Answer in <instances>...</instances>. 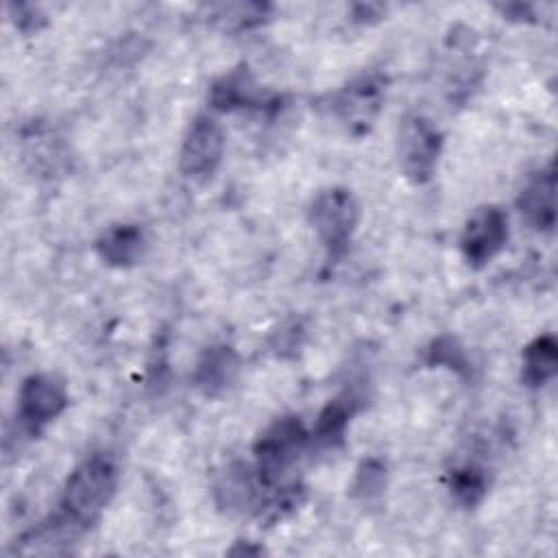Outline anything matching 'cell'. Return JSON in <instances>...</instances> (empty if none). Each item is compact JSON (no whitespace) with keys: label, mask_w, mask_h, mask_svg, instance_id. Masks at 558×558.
<instances>
[{"label":"cell","mask_w":558,"mask_h":558,"mask_svg":"<svg viewBox=\"0 0 558 558\" xmlns=\"http://www.w3.org/2000/svg\"><path fill=\"white\" fill-rule=\"evenodd\" d=\"M118 488V464L109 453H92L68 475L61 493V517L87 530L111 504Z\"/></svg>","instance_id":"cell-1"},{"label":"cell","mask_w":558,"mask_h":558,"mask_svg":"<svg viewBox=\"0 0 558 558\" xmlns=\"http://www.w3.org/2000/svg\"><path fill=\"white\" fill-rule=\"evenodd\" d=\"M310 445V432L299 416H281L255 440V475L262 488H275Z\"/></svg>","instance_id":"cell-2"},{"label":"cell","mask_w":558,"mask_h":558,"mask_svg":"<svg viewBox=\"0 0 558 558\" xmlns=\"http://www.w3.org/2000/svg\"><path fill=\"white\" fill-rule=\"evenodd\" d=\"M360 216V201L349 187L340 185L320 190L307 209L310 225L329 257H340L347 251Z\"/></svg>","instance_id":"cell-3"},{"label":"cell","mask_w":558,"mask_h":558,"mask_svg":"<svg viewBox=\"0 0 558 558\" xmlns=\"http://www.w3.org/2000/svg\"><path fill=\"white\" fill-rule=\"evenodd\" d=\"M440 150L442 135L429 118H425L423 113H410L401 120L397 135V155L405 179L416 185L432 181Z\"/></svg>","instance_id":"cell-4"},{"label":"cell","mask_w":558,"mask_h":558,"mask_svg":"<svg viewBox=\"0 0 558 558\" xmlns=\"http://www.w3.org/2000/svg\"><path fill=\"white\" fill-rule=\"evenodd\" d=\"M225 157V131L209 116H196L179 150V170L185 179L205 183L220 168Z\"/></svg>","instance_id":"cell-5"},{"label":"cell","mask_w":558,"mask_h":558,"mask_svg":"<svg viewBox=\"0 0 558 558\" xmlns=\"http://www.w3.org/2000/svg\"><path fill=\"white\" fill-rule=\"evenodd\" d=\"M65 384L50 373L28 375L17 395V421L28 436H37L68 408Z\"/></svg>","instance_id":"cell-6"},{"label":"cell","mask_w":558,"mask_h":558,"mask_svg":"<svg viewBox=\"0 0 558 558\" xmlns=\"http://www.w3.org/2000/svg\"><path fill=\"white\" fill-rule=\"evenodd\" d=\"M508 242V216L497 205L477 207L462 227L460 251L471 268L486 266Z\"/></svg>","instance_id":"cell-7"},{"label":"cell","mask_w":558,"mask_h":558,"mask_svg":"<svg viewBox=\"0 0 558 558\" xmlns=\"http://www.w3.org/2000/svg\"><path fill=\"white\" fill-rule=\"evenodd\" d=\"M384 102V78L379 74H364L344 85L331 100L336 118L355 135L371 129Z\"/></svg>","instance_id":"cell-8"},{"label":"cell","mask_w":558,"mask_h":558,"mask_svg":"<svg viewBox=\"0 0 558 558\" xmlns=\"http://www.w3.org/2000/svg\"><path fill=\"white\" fill-rule=\"evenodd\" d=\"M517 207L525 222L543 233L556 227V168L554 163L534 172L519 192Z\"/></svg>","instance_id":"cell-9"},{"label":"cell","mask_w":558,"mask_h":558,"mask_svg":"<svg viewBox=\"0 0 558 558\" xmlns=\"http://www.w3.org/2000/svg\"><path fill=\"white\" fill-rule=\"evenodd\" d=\"M209 105L225 113L240 109H262L270 105V96L262 92L246 68H235L214 81L209 87Z\"/></svg>","instance_id":"cell-10"},{"label":"cell","mask_w":558,"mask_h":558,"mask_svg":"<svg viewBox=\"0 0 558 558\" xmlns=\"http://www.w3.org/2000/svg\"><path fill=\"white\" fill-rule=\"evenodd\" d=\"M240 373V357L229 344L207 347L194 366V386L205 397H220L229 390Z\"/></svg>","instance_id":"cell-11"},{"label":"cell","mask_w":558,"mask_h":558,"mask_svg":"<svg viewBox=\"0 0 558 558\" xmlns=\"http://www.w3.org/2000/svg\"><path fill=\"white\" fill-rule=\"evenodd\" d=\"M146 251V235L137 225L120 222L107 227L96 240L98 257L113 268L135 266Z\"/></svg>","instance_id":"cell-12"},{"label":"cell","mask_w":558,"mask_h":558,"mask_svg":"<svg viewBox=\"0 0 558 558\" xmlns=\"http://www.w3.org/2000/svg\"><path fill=\"white\" fill-rule=\"evenodd\" d=\"M357 395L353 390L342 392L340 397L331 399L318 414L314 429L310 432V442L323 447V449H333L344 442V434L349 427L351 416L357 412Z\"/></svg>","instance_id":"cell-13"},{"label":"cell","mask_w":558,"mask_h":558,"mask_svg":"<svg viewBox=\"0 0 558 558\" xmlns=\"http://www.w3.org/2000/svg\"><path fill=\"white\" fill-rule=\"evenodd\" d=\"M558 371V342L551 333L534 338L521 355V381L527 388H543Z\"/></svg>","instance_id":"cell-14"},{"label":"cell","mask_w":558,"mask_h":558,"mask_svg":"<svg viewBox=\"0 0 558 558\" xmlns=\"http://www.w3.org/2000/svg\"><path fill=\"white\" fill-rule=\"evenodd\" d=\"M451 497L462 506V508H475L486 490H488V477L482 466L475 464H464L451 471Z\"/></svg>","instance_id":"cell-15"},{"label":"cell","mask_w":558,"mask_h":558,"mask_svg":"<svg viewBox=\"0 0 558 558\" xmlns=\"http://www.w3.org/2000/svg\"><path fill=\"white\" fill-rule=\"evenodd\" d=\"M425 362L429 366H445L462 377H466L471 373V362H469L462 344L458 342V338H453L449 333H442L429 342Z\"/></svg>","instance_id":"cell-16"},{"label":"cell","mask_w":558,"mask_h":558,"mask_svg":"<svg viewBox=\"0 0 558 558\" xmlns=\"http://www.w3.org/2000/svg\"><path fill=\"white\" fill-rule=\"evenodd\" d=\"M384 488H386V464L377 458L362 460L351 484V495L362 504H373L384 495Z\"/></svg>","instance_id":"cell-17"},{"label":"cell","mask_w":558,"mask_h":558,"mask_svg":"<svg viewBox=\"0 0 558 558\" xmlns=\"http://www.w3.org/2000/svg\"><path fill=\"white\" fill-rule=\"evenodd\" d=\"M301 333H303V327H301L299 323H288V325L281 327V331L277 333L275 349H277L279 353H283L286 349H296Z\"/></svg>","instance_id":"cell-18"},{"label":"cell","mask_w":558,"mask_h":558,"mask_svg":"<svg viewBox=\"0 0 558 558\" xmlns=\"http://www.w3.org/2000/svg\"><path fill=\"white\" fill-rule=\"evenodd\" d=\"M11 9L17 11V17H15V26H20L22 31H37L39 28V22L41 17H37V9L35 7H28V4H11Z\"/></svg>","instance_id":"cell-19"}]
</instances>
